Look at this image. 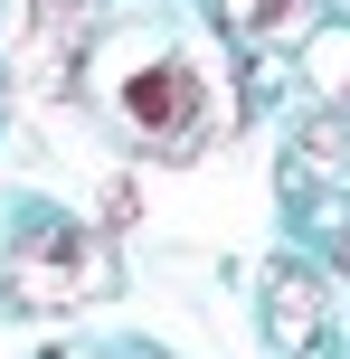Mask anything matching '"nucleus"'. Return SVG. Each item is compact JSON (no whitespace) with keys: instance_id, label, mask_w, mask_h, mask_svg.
I'll return each mask as SVG.
<instances>
[{"instance_id":"nucleus-1","label":"nucleus","mask_w":350,"mask_h":359,"mask_svg":"<svg viewBox=\"0 0 350 359\" xmlns=\"http://www.w3.org/2000/svg\"><path fill=\"white\" fill-rule=\"evenodd\" d=\"M123 274H114V246L95 227H38L10 246V303L19 312H76L95 303V293H114Z\"/></svg>"},{"instance_id":"nucleus-2","label":"nucleus","mask_w":350,"mask_h":359,"mask_svg":"<svg viewBox=\"0 0 350 359\" xmlns=\"http://www.w3.org/2000/svg\"><path fill=\"white\" fill-rule=\"evenodd\" d=\"M199 123H208V95L180 57H152V67L123 76V133L142 142V161H189Z\"/></svg>"},{"instance_id":"nucleus-3","label":"nucleus","mask_w":350,"mask_h":359,"mask_svg":"<svg viewBox=\"0 0 350 359\" xmlns=\"http://www.w3.org/2000/svg\"><path fill=\"white\" fill-rule=\"evenodd\" d=\"M265 322H275V341L303 359L322 341V274L313 265H275V274H265Z\"/></svg>"},{"instance_id":"nucleus-4","label":"nucleus","mask_w":350,"mask_h":359,"mask_svg":"<svg viewBox=\"0 0 350 359\" xmlns=\"http://www.w3.org/2000/svg\"><path fill=\"white\" fill-rule=\"evenodd\" d=\"M218 10L227 38H246V48H265V38H294L303 19H313V0H208Z\"/></svg>"},{"instance_id":"nucleus-5","label":"nucleus","mask_w":350,"mask_h":359,"mask_svg":"<svg viewBox=\"0 0 350 359\" xmlns=\"http://www.w3.org/2000/svg\"><path fill=\"white\" fill-rule=\"evenodd\" d=\"M303 67H313V86H322V95H332V104L350 114V29H322Z\"/></svg>"},{"instance_id":"nucleus-6","label":"nucleus","mask_w":350,"mask_h":359,"mask_svg":"<svg viewBox=\"0 0 350 359\" xmlns=\"http://www.w3.org/2000/svg\"><path fill=\"white\" fill-rule=\"evenodd\" d=\"M303 161H313V170H350V114L322 104L313 123H303Z\"/></svg>"},{"instance_id":"nucleus-7","label":"nucleus","mask_w":350,"mask_h":359,"mask_svg":"<svg viewBox=\"0 0 350 359\" xmlns=\"http://www.w3.org/2000/svg\"><path fill=\"white\" fill-rule=\"evenodd\" d=\"M133 217H142V189H133V180H105V198H95V227H114V236H123Z\"/></svg>"},{"instance_id":"nucleus-8","label":"nucleus","mask_w":350,"mask_h":359,"mask_svg":"<svg viewBox=\"0 0 350 359\" xmlns=\"http://www.w3.org/2000/svg\"><path fill=\"white\" fill-rule=\"evenodd\" d=\"M341 255H350V227H341Z\"/></svg>"}]
</instances>
